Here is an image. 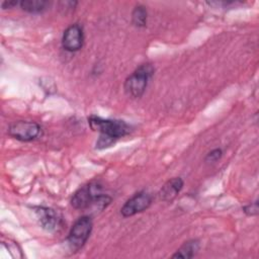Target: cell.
<instances>
[{"instance_id":"3","label":"cell","mask_w":259,"mask_h":259,"mask_svg":"<svg viewBox=\"0 0 259 259\" xmlns=\"http://www.w3.org/2000/svg\"><path fill=\"white\" fill-rule=\"evenodd\" d=\"M92 227V220L89 215H83L74 223L67 237L68 245L73 252L79 251L85 245L90 237Z\"/></svg>"},{"instance_id":"1","label":"cell","mask_w":259,"mask_h":259,"mask_svg":"<svg viewBox=\"0 0 259 259\" xmlns=\"http://www.w3.org/2000/svg\"><path fill=\"white\" fill-rule=\"evenodd\" d=\"M90 127L94 132L100 133L101 138H105L111 142H115L131 132V126L123 120L102 118L96 115H90L88 117Z\"/></svg>"},{"instance_id":"15","label":"cell","mask_w":259,"mask_h":259,"mask_svg":"<svg viewBox=\"0 0 259 259\" xmlns=\"http://www.w3.org/2000/svg\"><path fill=\"white\" fill-rule=\"evenodd\" d=\"M17 4H18L17 1H3L1 3V6L3 9H7V8H13Z\"/></svg>"},{"instance_id":"5","label":"cell","mask_w":259,"mask_h":259,"mask_svg":"<svg viewBox=\"0 0 259 259\" xmlns=\"http://www.w3.org/2000/svg\"><path fill=\"white\" fill-rule=\"evenodd\" d=\"M8 135L20 142H31L39 137L41 126L31 120H17L8 126Z\"/></svg>"},{"instance_id":"2","label":"cell","mask_w":259,"mask_h":259,"mask_svg":"<svg viewBox=\"0 0 259 259\" xmlns=\"http://www.w3.org/2000/svg\"><path fill=\"white\" fill-rule=\"evenodd\" d=\"M154 72L155 68L150 63L139 66L124 81L123 88L125 93L133 98L141 97L145 93Z\"/></svg>"},{"instance_id":"13","label":"cell","mask_w":259,"mask_h":259,"mask_svg":"<svg viewBox=\"0 0 259 259\" xmlns=\"http://www.w3.org/2000/svg\"><path fill=\"white\" fill-rule=\"evenodd\" d=\"M223 156V151L222 149L220 148H217V149H213L211 150L210 152H208L204 158V161L205 162H210V163H214L217 162L218 160H220Z\"/></svg>"},{"instance_id":"6","label":"cell","mask_w":259,"mask_h":259,"mask_svg":"<svg viewBox=\"0 0 259 259\" xmlns=\"http://www.w3.org/2000/svg\"><path fill=\"white\" fill-rule=\"evenodd\" d=\"M152 203V195L146 191H140L127 199L120 208V213L124 218L135 215L146 210Z\"/></svg>"},{"instance_id":"12","label":"cell","mask_w":259,"mask_h":259,"mask_svg":"<svg viewBox=\"0 0 259 259\" xmlns=\"http://www.w3.org/2000/svg\"><path fill=\"white\" fill-rule=\"evenodd\" d=\"M148 12L144 5H137L132 12V22L137 27H145L147 25Z\"/></svg>"},{"instance_id":"7","label":"cell","mask_w":259,"mask_h":259,"mask_svg":"<svg viewBox=\"0 0 259 259\" xmlns=\"http://www.w3.org/2000/svg\"><path fill=\"white\" fill-rule=\"evenodd\" d=\"M84 44V32L80 24L74 23L68 26L62 37V47L68 52L79 51Z\"/></svg>"},{"instance_id":"9","label":"cell","mask_w":259,"mask_h":259,"mask_svg":"<svg viewBox=\"0 0 259 259\" xmlns=\"http://www.w3.org/2000/svg\"><path fill=\"white\" fill-rule=\"evenodd\" d=\"M184 182L181 177H174L168 180L159 190L158 197L162 201L171 202L183 188Z\"/></svg>"},{"instance_id":"4","label":"cell","mask_w":259,"mask_h":259,"mask_svg":"<svg viewBox=\"0 0 259 259\" xmlns=\"http://www.w3.org/2000/svg\"><path fill=\"white\" fill-rule=\"evenodd\" d=\"M101 184L98 182H90L81 186L71 198V205L75 209H89L94 200L102 193Z\"/></svg>"},{"instance_id":"14","label":"cell","mask_w":259,"mask_h":259,"mask_svg":"<svg viewBox=\"0 0 259 259\" xmlns=\"http://www.w3.org/2000/svg\"><path fill=\"white\" fill-rule=\"evenodd\" d=\"M243 211L249 215V217H253V215H257L258 214V211H259V207H258V202L255 201V202H252V203H249L247 205H245L243 207Z\"/></svg>"},{"instance_id":"10","label":"cell","mask_w":259,"mask_h":259,"mask_svg":"<svg viewBox=\"0 0 259 259\" xmlns=\"http://www.w3.org/2000/svg\"><path fill=\"white\" fill-rule=\"evenodd\" d=\"M200 244L198 240H189L185 242L173 255L172 258H192L199 251Z\"/></svg>"},{"instance_id":"11","label":"cell","mask_w":259,"mask_h":259,"mask_svg":"<svg viewBox=\"0 0 259 259\" xmlns=\"http://www.w3.org/2000/svg\"><path fill=\"white\" fill-rule=\"evenodd\" d=\"M19 5L23 11L37 14L44 12L50 6V2L46 0H22Z\"/></svg>"},{"instance_id":"8","label":"cell","mask_w":259,"mask_h":259,"mask_svg":"<svg viewBox=\"0 0 259 259\" xmlns=\"http://www.w3.org/2000/svg\"><path fill=\"white\" fill-rule=\"evenodd\" d=\"M33 209L41 227L45 230L49 232H55L62 227V215L54 208L47 206H34Z\"/></svg>"}]
</instances>
